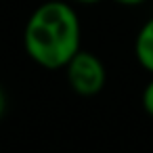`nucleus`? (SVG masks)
Segmentation results:
<instances>
[{
    "instance_id": "f257e3e1",
    "label": "nucleus",
    "mask_w": 153,
    "mask_h": 153,
    "mask_svg": "<svg viewBox=\"0 0 153 153\" xmlns=\"http://www.w3.org/2000/svg\"><path fill=\"white\" fill-rule=\"evenodd\" d=\"M25 55L44 69H63L82 48V21L69 0L38 4L23 27Z\"/></svg>"
},
{
    "instance_id": "f03ea898",
    "label": "nucleus",
    "mask_w": 153,
    "mask_h": 153,
    "mask_svg": "<svg viewBox=\"0 0 153 153\" xmlns=\"http://www.w3.org/2000/svg\"><path fill=\"white\" fill-rule=\"evenodd\" d=\"M69 88L78 97H97L107 82V69L105 63L99 59V55L80 48L69 63L63 67Z\"/></svg>"
},
{
    "instance_id": "7ed1b4c3",
    "label": "nucleus",
    "mask_w": 153,
    "mask_h": 153,
    "mask_svg": "<svg viewBox=\"0 0 153 153\" xmlns=\"http://www.w3.org/2000/svg\"><path fill=\"white\" fill-rule=\"evenodd\" d=\"M134 57L138 65L153 76V17H149L134 38Z\"/></svg>"
},
{
    "instance_id": "20e7f679",
    "label": "nucleus",
    "mask_w": 153,
    "mask_h": 153,
    "mask_svg": "<svg viewBox=\"0 0 153 153\" xmlns=\"http://www.w3.org/2000/svg\"><path fill=\"white\" fill-rule=\"evenodd\" d=\"M140 105H143V111L149 117H153V76H151V80L145 84V88L140 92Z\"/></svg>"
},
{
    "instance_id": "39448f33",
    "label": "nucleus",
    "mask_w": 153,
    "mask_h": 153,
    "mask_svg": "<svg viewBox=\"0 0 153 153\" xmlns=\"http://www.w3.org/2000/svg\"><path fill=\"white\" fill-rule=\"evenodd\" d=\"M115 2L122 4V7H140V4L149 2V0H115Z\"/></svg>"
},
{
    "instance_id": "423d86ee",
    "label": "nucleus",
    "mask_w": 153,
    "mask_h": 153,
    "mask_svg": "<svg viewBox=\"0 0 153 153\" xmlns=\"http://www.w3.org/2000/svg\"><path fill=\"white\" fill-rule=\"evenodd\" d=\"M4 111H7V94H4L2 86H0V117L4 115Z\"/></svg>"
},
{
    "instance_id": "0eeeda50",
    "label": "nucleus",
    "mask_w": 153,
    "mask_h": 153,
    "mask_svg": "<svg viewBox=\"0 0 153 153\" xmlns=\"http://www.w3.org/2000/svg\"><path fill=\"white\" fill-rule=\"evenodd\" d=\"M69 2H76V4H97L101 0H69Z\"/></svg>"
}]
</instances>
